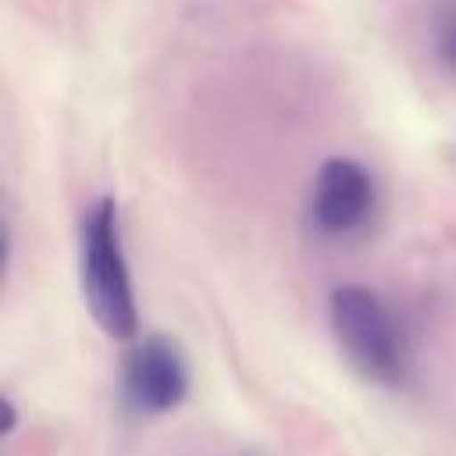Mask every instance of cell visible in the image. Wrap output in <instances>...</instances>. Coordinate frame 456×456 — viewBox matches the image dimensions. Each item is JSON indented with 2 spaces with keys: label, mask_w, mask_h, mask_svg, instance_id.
<instances>
[{
  "label": "cell",
  "mask_w": 456,
  "mask_h": 456,
  "mask_svg": "<svg viewBox=\"0 0 456 456\" xmlns=\"http://www.w3.org/2000/svg\"><path fill=\"white\" fill-rule=\"evenodd\" d=\"M378 210V182L356 157H324L310 178L306 214L328 239L360 235Z\"/></svg>",
  "instance_id": "3957f363"
},
{
  "label": "cell",
  "mask_w": 456,
  "mask_h": 456,
  "mask_svg": "<svg viewBox=\"0 0 456 456\" xmlns=\"http://www.w3.org/2000/svg\"><path fill=\"white\" fill-rule=\"evenodd\" d=\"M424 50H428V64L438 75L456 78V0H431L428 4Z\"/></svg>",
  "instance_id": "5b68a950"
},
{
  "label": "cell",
  "mask_w": 456,
  "mask_h": 456,
  "mask_svg": "<svg viewBox=\"0 0 456 456\" xmlns=\"http://www.w3.org/2000/svg\"><path fill=\"white\" fill-rule=\"evenodd\" d=\"M78 274H82V296L93 321L114 338H135L139 331L135 289H132V271L121 246L118 203L110 196H100L82 210Z\"/></svg>",
  "instance_id": "7a4b0ae2"
},
{
  "label": "cell",
  "mask_w": 456,
  "mask_h": 456,
  "mask_svg": "<svg viewBox=\"0 0 456 456\" xmlns=\"http://www.w3.org/2000/svg\"><path fill=\"white\" fill-rule=\"evenodd\" d=\"M331 335L349 367L374 385H403L410 378L406 331L381 292L360 281H346L328 296Z\"/></svg>",
  "instance_id": "6da1fadb"
},
{
  "label": "cell",
  "mask_w": 456,
  "mask_h": 456,
  "mask_svg": "<svg viewBox=\"0 0 456 456\" xmlns=\"http://www.w3.org/2000/svg\"><path fill=\"white\" fill-rule=\"evenodd\" d=\"M125 403L142 417H164L189 395V360L167 335H146L125 360L121 370Z\"/></svg>",
  "instance_id": "277c9868"
}]
</instances>
